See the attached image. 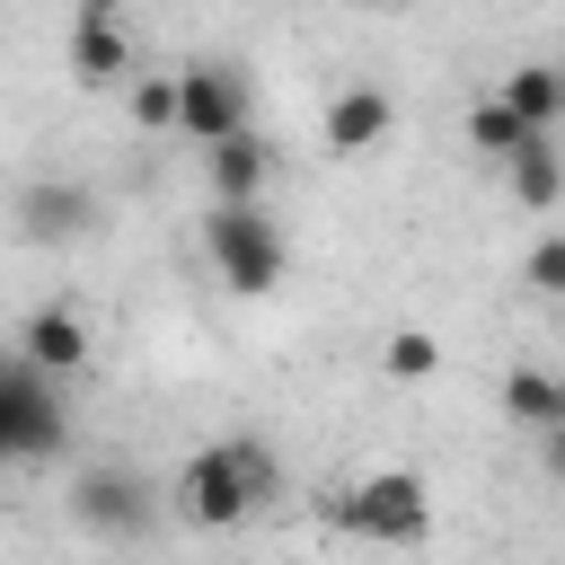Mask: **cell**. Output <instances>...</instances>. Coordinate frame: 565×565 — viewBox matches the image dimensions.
Instances as JSON below:
<instances>
[{"instance_id":"14","label":"cell","mask_w":565,"mask_h":565,"mask_svg":"<svg viewBox=\"0 0 565 565\" xmlns=\"http://www.w3.org/2000/svg\"><path fill=\"white\" fill-rule=\"evenodd\" d=\"M503 406H512V424H530V433H547V441H556V424H565V388H556L547 371H512V380H503Z\"/></svg>"},{"instance_id":"19","label":"cell","mask_w":565,"mask_h":565,"mask_svg":"<svg viewBox=\"0 0 565 565\" xmlns=\"http://www.w3.org/2000/svg\"><path fill=\"white\" fill-rule=\"evenodd\" d=\"M0 380H9V353H0Z\"/></svg>"},{"instance_id":"11","label":"cell","mask_w":565,"mask_h":565,"mask_svg":"<svg viewBox=\"0 0 565 565\" xmlns=\"http://www.w3.org/2000/svg\"><path fill=\"white\" fill-rule=\"evenodd\" d=\"M494 97H503L530 132H547V141H556V124H565V71H556V62H521Z\"/></svg>"},{"instance_id":"8","label":"cell","mask_w":565,"mask_h":565,"mask_svg":"<svg viewBox=\"0 0 565 565\" xmlns=\"http://www.w3.org/2000/svg\"><path fill=\"white\" fill-rule=\"evenodd\" d=\"M18 362H26V371H44V380L79 371V362H88V318H79L71 300H44V309L18 327Z\"/></svg>"},{"instance_id":"17","label":"cell","mask_w":565,"mask_h":565,"mask_svg":"<svg viewBox=\"0 0 565 565\" xmlns=\"http://www.w3.org/2000/svg\"><path fill=\"white\" fill-rule=\"evenodd\" d=\"M132 124L141 132H177V79H132Z\"/></svg>"},{"instance_id":"12","label":"cell","mask_w":565,"mask_h":565,"mask_svg":"<svg viewBox=\"0 0 565 565\" xmlns=\"http://www.w3.org/2000/svg\"><path fill=\"white\" fill-rule=\"evenodd\" d=\"M388 124H397V106H388L380 88H344V97L327 106V150H344V159H353V150H380Z\"/></svg>"},{"instance_id":"5","label":"cell","mask_w":565,"mask_h":565,"mask_svg":"<svg viewBox=\"0 0 565 565\" xmlns=\"http://www.w3.org/2000/svg\"><path fill=\"white\" fill-rule=\"evenodd\" d=\"M177 79V132L185 141H230V132H247V79L230 71V62H185V71H168Z\"/></svg>"},{"instance_id":"6","label":"cell","mask_w":565,"mask_h":565,"mask_svg":"<svg viewBox=\"0 0 565 565\" xmlns=\"http://www.w3.org/2000/svg\"><path fill=\"white\" fill-rule=\"evenodd\" d=\"M71 521H88V530H106V539H132V530L150 521V486H141L132 468H79V477H71Z\"/></svg>"},{"instance_id":"9","label":"cell","mask_w":565,"mask_h":565,"mask_svg":"<svg viewBox=\"0 0 565 565\" xmlns=\"http://www.w3.org/2000/svg\"><path fill=\"white\" fill-rule=\"evenodd\" d=\"M203 177H212V203H256L265 177H274V150L256 132H230V141L203 150Z\"/></svg>"},{"instance_id":"18","label":"cell","mask_w":565,"mask_h":565,"mask_svg":"<svg viewBox=\"0 0 565 565\" xmlns=\"http://www.w3.org/2000/svg\"><path fill=\"white\" fill-rule=\"evenodd\" d=\"M530 291H565V238H539L530 247Z\"/></svg>"},{"instance_id":"15","label":"cell","mask_w":565,"mask_h":565,"mask_svg":"<svg viewBox=\"0 0 565 565\" xmlns=\"http://www.w3.org/2000/svg\"><path fill=\"white\" fill-rule=\"evenodd\" d=\"M512 194H521L530 212H547V203L565 194V159H556V141H539V150L512 159Z\"/></svg>"},{"instance_id":"3","label":"cell","mask_w":565,"mask_h":565,"mask_svg":"<svg viewBox=\"0 0 565 565\" xmlns=\"http://www.w3.org/2000/svg\"><path fill=\"white\" fill-rule=\"evenodd\" d=\"M203 256H212V274H221L230 291H274L282 265H291L274 212H256V203H212V212H203Z\"/></svg>"},{"instance_id":"13","label":"cell","mask_w":565,"mask_h":565,"mask_svg":"<svg viewBox=\"0 0 565 565\" xmlns=\"http://www.w3.org/2000/svg\"><path fill=\"white\" fill-rule=\"evenodd\" d=\"M468 141H477L486 159H503V168H512V159H521V150H539L547 132H530V124H521L503 97H477V106H468Z\"/></svg>"},{"instance_id":"16","label":"cell","mask_w":565,"mask_h":565,"mask_svg":"<svg viewBox=\"0 0 565 565\" xmlns=\"http://www.w3.org/2000/svg\"><path fill=\"white\" fill-rule=\"evenodd\" d=\"M380 371H388V380H433V371H441V344H433L424 327H397V335L380 344Z\"/></svg>"},{"instance_id":"10","label":"cell","mask_w":565,"mask_h":565,"mask_svg":"<svg viewBox=\"0 0 565 565\" xmlns=\"http://www.w3.org/2000/svg\"><path fill=\"white\" fill-rule=\"evenodd\" d=\"M18 212H26V238H79L97 221V194L88 185H62V177H35L18 194Z\"/></svg>"},{"instance_id":"2","label":"cell","mask_w":565,"mask_h":565,"mask_svg":"<svg viewBox=\"0 0 565 565\" xmlns=\"http://www.w3.org/2000/svg\"><path fill=\"white\" fill-rule=\"evenodd\" d=\"M327 521H335L344 539H371V547H424V539H433V494H424V477L380 468V477L344 486V494L327 503Z\"/></svg>"},{"instance_id":"4","label":"cell","mask_w":565,"mask_h":565,"mask_svg":"<svg viewBox=\"0 0 565 565\" xmlns=\"http://www.w3.org/2000/svg\"><path fill=\"white\" fill-rule=\"evenodd\" d=\"M62 433H71L62 388L9 353V380H0V459H53V450H62Z\"/></svg>"},{"instance_id":"1","label":"cell","mask_w":565,"mask_h":565,"mask_svg":"<svg viewBox=\"0 0 565 565\" xmlns=\"http://www.w3.org/2000/svg\"><path fill=\"white\" fill-rule=\"evenodd\" d=\"M168 494H177V521H194V530H238L256 503L282 494V468H274L265 441H212V450H194V459L177 468Z\"/></svg>"},{"instance_id":"7","label":"cell","mask_w":565,"mask_h":565,"mask_svg":"<svg viewBox=\"0 0 565 565\" xmlns=\"http://www.w3.org/2000/svg\"><path fill=\"white\" fill-rule=\"evenodd\" d=\"M124 71H132V35H124L115 0H88V9L71 18V79H79V88H115Z\"/></svg>"}]
</instances>
